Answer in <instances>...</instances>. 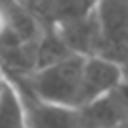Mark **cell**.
<instances>
[{"mask_svg": "<svg viewBox=\"0 0 128 128\" xmlns=\"http://www.w3.org/2000/svg\"><path fill=\"white\" fill-rule=\"evenodd\" d=\"M84 54H68L56 62L32 68L26 74H6L24 84L40 100L78 108L80 102V78H82Z\"/></svg>", "mask_w": 128, "mask_h": 128, "instance_id": "obj_1", "label": "cell"}, {"mask_svg": "<svg viewBox=\"0 0 128 128\" xmlns=\"http://www.w3.org/2000/svg\"><path fill=\"white\" fill-rule=\"evenodd\" d=\"M96 54L116 64L128 60V0H96Z\"/></svg>", "mask_w": 128, "mask_h": 128, "instance_id": "obj_2", "label": "cell"}, {"mask_svg": "<svg viewBox=\"0 0 128 128\" xmlns=\"http://www.w3.org/2000/svg\"><path fill=\"white\" fill-rule=\"evenodd\" d=\"M10 80L18 90V96L24 108L26 128H76V108L58 106V104L40 100L24 84H20L14 78Z\"/></svg>", "mask_w": 128, "mask_h": 128, "instance_id": "obj_3", "label": "cell"}, {"mask_svg": "<svg viewBox=\"0 0 128 128\" xmlns=\"http://www.w3.org/2000/svg\"><path fill=\"white\" fill-rule=\"evenodd\" d=\"M122 78L124 76H122L120 64H116V62H112V60H108L104 56H98V54L84 56L78 106L106 96L108 92H112L122 82Z\"/></svg>", "mask_w": 128, "mask_h": 128, "instance_id": "obj_4", "label": "cell"}, {"mask_svg": "<svg viewBox=\"0 0 128 128\" xmlns=\"http://www.w3.org/2000/svg\"><path fill=\"white\" fill-rule=\"evenodd\" d=\"M40 28H60L92 12L96 0H16Z\"/></svg>", "mask_w": 128, "mask_h": 128, "instance_id": "obj_5", "label": "cell"}, {"mask_svg": "<svg viewBox=\"0 0 128 128\" xmlns=\"http://www.w3.org/2000/svg\"><path fill=\"white\" fill-rule=\"evenodd\" d=\"M58 32V36L62 38V42L66 44V48L74 54H96L98 48V24H96V12L92 8V12H88L86 16L68 22L60 28H54Z\"/></svg>", "mask_w": 128, "mask_h": 128, "instance_id": "obj_6", "label": "cell"}, {"mask_svg": "<svg viewBox=\"0 0 128 128\" xmlns=\"http://www.w3.org/2000/svg\"><path fill=\"white\" fill-rule=\"evenodd\" d=\"M0 128H26L24 108L18 90L6 74L0 84Z\"/></svg>", "mask_w": 128, "mask_h": 128, "instance_id": "obj_7", "label": "cell"}, {"mask_svg": "<svg viewBox=\"0 0 128 128\" xmlns=\"http://www.w3.org/2000/svg\"><path fill=\"white\" fill-rule=\"evenodd\" d=\"M4 28H6V12H4V8H0V36L4 32Z\"/></svg>", "mask_w": 128, "mask_h": 128, "instance_id": "obj_8", "label": "cell"}, {"mask_svg": "<svg viewBox=\"0 0 128 128\" xmlns=\"http://www.w3.org/2000/svg\"><path fill=\"white\" fill-rule=\"evenodd\" d=\"M120 68H122V76H124V80H128V60H124V62L120 64Z\"/></svg>", "mask_w": 128, "mask_h": 128, "instance_id": "obj_9", "label": "cell"}, {"mask_svg": "<svg viewBox=\"0 0 128 128\" xmlns=\"http://www.w3.org/2000/svg\"><path fill=\"white\" fill-rule=\"evenodd\" d=\"M112 128H128V120H122V122H118V124H114Z\"/></svg>", "mask_w": 128, "mask_h": 128, "instance_id": "obj_10", "label": "cell"}, {"mask_svg": "<svg viewBox=\"0 0 128 128\" xmlns=\"http://www.w3.org/2000/svg\"><path fill=\"white\" fill-rule=\"evenodd\" d=\"M2 80H4V72H2V68H0V84H2Z\"/></svg>", "mask_w": 128, "mask_h": 128, "instance_id": "obj_11", "label": "cell"}]
</instances>
